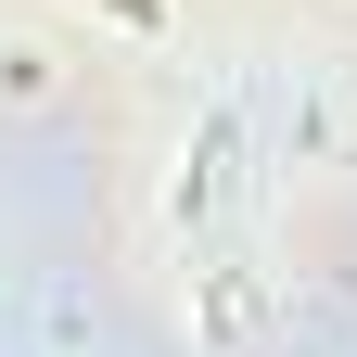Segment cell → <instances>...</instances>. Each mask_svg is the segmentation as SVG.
I'll list each match as a JSON object with an SVG mask.
<instances>
[{"label": "cell", "instance_id": "1", "mask_svg": "<svg viewBox=\"0 0 357 357\" xmlns=\"http://www.w3.org/2000/svg\"><path fill=\"white\" fill-rule=\"evenodd\" d=\"M102 13H115V26H166V0H102Z\"/></svg>", "mask_w": 357, "mask_h": 357}]
</instances>
